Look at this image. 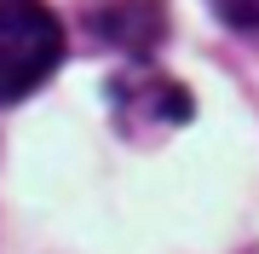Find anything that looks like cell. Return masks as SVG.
Masks as SVG:
<instances>
[{
    "instance_id": "2",
    "label": "cell",
    "mask_w": 259,
    "mask_h": 254,
    "mask_svg": "<svg viewBox=\"0 0 259 254\" xmlns=\"http://www.w3.org/2000/svg\"><path fill=\"white\" fill-rule=\"evenodd\" d=\"M87 29L115 52L150 58L167 35V6L161 0H98V6H87Z\"/></svg>"
},
{
    "instance_id": "3",
    "label": "cell",
    "mask_w": 259,
    "mask_h": 254,
    "mask_svg": "<svg viewBox=\"0 0 259 254\" xmlns=\"http://www.w3.org/2000/svg\"><path fill=\"white\" fill-rule=\"evenodd\" d=\"M110 98H115V116L133 127H179V122H190V93L179 81H167V76H150V69H139V76H121L110 87Z\"/></svg>"
},
{
    "instance_id": "1",
    "label": "cell",
    "mask_w": 259,
    "mask_h": 254,
    "mask_svg": "<svg viewBox=\"0 0 259 254\" xmlns=\"http://www.w3.org/2000/svg\"><path fill=\"white\" fill-rule=\"evenodd\" d=\"M64 64V23L40 0H0V104L29 98Z\"/></svg>"
},
{
    "instance_id": "4",
    "label": "cell",
    "mask_w": 259,
    "mask_h": 254,
    "mask_svg": "<svg viewBox=\"0 0 259 254\" xmlns=\"http://www.w3.org/2000/svg\"><path fill=\"white\" fill-rule=\"evenodd\" d=\"M231 29H259V0H207Z\"/></svg>"
}]
</instances>
